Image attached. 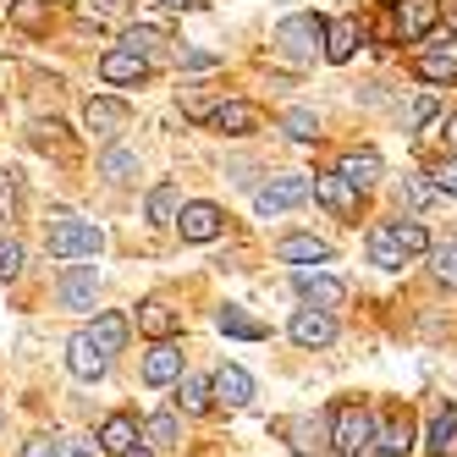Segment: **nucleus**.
Listing matches in <instances>:
<instances>
[{"instance_id":"1","label":"nucleus","mask_w":457,"mask_h":457,"mask_svg":"<svg viewBox=\"0 0 457 457\" xmlns=\"http://www.w3.org/2000/svg\"><path fill=\"white\" fill-rule=\"evenodd\" d=\"M375 446V413L364 403H342L331 413V452L337 457H364Z\"/></svg>"},{"instance_id":"2","label":"nucleus","mask_w":457,"mask_h":457,"mask_svg":"<svg viewBox=\"0 0 457 457\" xmlns=\"http://www.w3.org/2000/svg\"><path fill=\"white\" fill-rule=\"evenodd\" d=\"M45 243H50V253L55 259H94L105 248V232L94 220H78V215H55L50 220V232H45Z\"/></svg>"},{"instance_id":"3","label":"nucleus","mask_w":457,"mask_h":457,"mask_svg":"<svg viewBox=\"0 0 457 457\" xmlns=\"http://www.w3.org/2000/svg\"><path fill=\"white\" fill-rule=\"evenodd\" d=\"M276 50H281L287 61H314V55L325 50V22H320L314 12L287 17V22L276 28Z\"/></svg>"},{"instance_id":"4","label":"nucleus","mask_w":457,"mask_h":457,"mask_svg":"<svg viewBox=\"0 0 457 457\" xmlns=\"http://www.w3.org/2000/svg\"><path fill=\"white\" fill-rule=\"evenodd\" d=\"M441 22V0H391V34L397 39H424Z\"/></svg>"},{"instance_id":"5","label":"nucleus","mask_w":457,"mask_h":457,"mask_svg":"<svg viewBox=\"0 0 457 457\" xmlns=\"http://www.w3.org/2000/svg\"><path fill=\"white\" fill-rule=\"evenodd\" d=\"M309 199V177H276L253 193V210L259 215H281V210H298Z\"/></svg>"},{"instance_id":"6","label":"nucleus","mask_w":457,"mask_h":457,"mask_svg":"<svg viewBox=\"0 0 457 457\" xmlns=\"http://www.w3.org/2000/svg\"><path fill=\"white\" fill-rule=\"evenodd\" d=\"M309 193H314V199H320L325 210H331V215H342V220H347V215H358V199H364V193H358V187H353L342 171H325V177H314V182H309Z\"/></svg>"},{"instance_id":"7","label":"nucleus","mask_w":457,"mask_h":457,"mask_svg":"<svg viewBox=\"0 0 457 457\" xmlns=\"http://www.w3.org/2000/svg\"><path fill=\"white\" fill-rule=\"evenodd\" d=\"M67 364H72V375L78 380H105V370H111V353L94 342L88 331H78L72 342H67Z\"/></svg>"},{"instance_id":"8","label":"nucleus","mask_w":457,"mask_h":457,"mask_svg":"<svg viewBox=\"0 0 457 457\" xmlns=\"http://www.w3.org/2000/svg\"><path fill=\"white\" fill-rule=\"evenodd\" d=\"M287 337L298 342V347H325V342L337 337V320H331V309H314V303H309V309H298V314H292Z\"/></svg>"},{"instance_id":"9","label":"nucleus","mask_w":457,"mask_h":457,"mask_svg":"<svg viewBox=\"0 0 457 457\" xmlns=\"http://www.w3.org/2000/svg\"><path fill=\"white\" fill-rule=\"evenodd\" d=\"M210 397H215L220 408H248V403H253V375L237 370V364H220L215 380H210Z\"/></svg>"},{"instance_id":"10","label":"nucleus","mask_w":457,"mask_h":457,"mask_svg":"<svg viewBox=\"0 0 457 457\" xmlns=\"http://www.w3.org/2000/svg\"><path fill=\"white\" fill-rule=\"evenodd\" d=\"M220 226H226V215H220L215 204H182V210H177V232H182L187 243H215Z\"/></svg>"},{"instance_id":"11","label":"nucleus","mask_w":457,"mask_h":457,"mask_svg":"<svg viewBox=\"0 0 457 457\" xmlns=\"http://www.w3.org/2000/svg\"><path fill=\"white\" fill-rule=\"evenodd\" d=\"M94 292H100V276H94V265H78V270H67V276H61L55 298H61V309L83 314V309H94Z\"/></svg>"},{"instance_id":"12","label":"nucleus","mask_w":457,"mask_h":457,"mask_svg":"<svg viewBox=\"0 0 457 457\" xmlns=\"http://www.w3.org/2000/svg\"><path fill=\"white\" fill-rule=\"evenodd\" d=\"M292 287H298L303 303H314V309H337L347 298V287L337 276H320V270H303V265H298V276H292Z\"/></svg>"},{"instance_id":"13","label":"nucleus","mask_w":457,"mask_h":457,"mask_svg":"<svg viewBox=\"0 0 457 457\" xmlns=\"http://www.w3.org/2000/svg\"><path fill=\"white\" fill-rule=\"evenodd\" d=\"M144 380L149 386H171V380H182V347L166 337V342H154L149 353H144Z\"/></svg>"},{"instance_id":"14","label":"nucleus","mask_w":457,"mask_h":457,"mask_svg":"<svg viewBox=\"0 0 457 457\" xmlns=\"http://www.w3.org/2000/svg\"><path fill=\"white\" fill-rule=\"evenodd\" d=\"M358 45H364V22H358V17H342V22H325V61H337V67H342V61H353V50Z\"/></svg>"},{"instance_id":"15","label":"nucleus","mask_w":457,"mask_h":457,"mask_svg":"<svg viewBox=\"0 0 457 457\" xmlns=\"http://www.w3.org/2000/svg\"><path fill=\"white\" fill-rule=\"evenodd\" d=\"M276 259H281V265H325V259H331V243L298 232V237H281L276 243Z\"/></svg>"},{"instance_id":"16","label":"nucleus","mask_w":457,"mask_h":457,"mask_svg":"<svg viewBox=\"0 0 457 457\" xmlns=\"http://www.w3.org/2000/svg\"><path fill=\"white\" fill-rule=\"evenodd\" d=\"M204 116L220 127V133H232V138H243V133H253V127H259V111H253L248 100H220V105H210Z\"/></svg>"},{"instance_id":"17","label":"nucleus","mask_w":457,"mask_h":457,"mask_svg":"<svg viewBox=\"0 0 457 457\" xmlns=\"http://www.w3.org/2000/svg\"><path fill=\"white\" fill-rule=\"evenodd\" d=\"M100 78L105 83H144L149 78V61L133 55V50H105L100 55Z\"/></svg>"},{"instance_id":"18","label":"nucleus","mask_w":457,"mask_h":457,"mask_svg":"<svg viewBox=\"0 0 457 457\" xmlns=\"http://www.w3.org/2000/svg\"><path fill=\"white\" fill-rule=\"evenodd\" d=\"M177 325H182V314H177L166 298H149V303H138V331H144V337L166 342V337H177Z\"/></svg>"},{"instance_id":"19","label":"nucleus","mask_w":457,"mask_h":457,"mask_svg":"<svg viewBox=\"0 0 457 457\" xmlns=\"http://www.w3.org/2000/svg\"><path fill=\"white\" fill-rule=\"evenodd\" d=\"M133 446H138V419H133V413H111V419L100 424V452L127 457Z\"/></svg>"},{"instance_id":"20","label":"nucleus","mask_w":457,"mask_h":457,"mask_svg":"<svg viewBox=\"0 0 457 457\" xmlns=\"http://www.w3.org/2000/svg\"><path fill=\"white\" fill-rule=\"evenodd\" d=\"M83 127H88V133H100V138H116L121 127H127V105L121 100H88L83 105Z\"/></svg>"},{"instance_id":"21","label":"nucleus","mask_w":457,"mask_h":457,"mask_svg":"<svg viewBox=\"0 0 457 457\" xmlns=\"http://www.w3.org/2000/svg\"><path fill=\"white\" fill-rule=\"evenodd\" d=\"M424 446H430V457H452L457 452V408H436L430 419V430H424Z\"/></svg>"},{"instance_id":"22","label":"nucleus","mask_w":457,"mask_h":457,"mask_svg":"<svg viewBox=\"0 0 457 457\" xmlns=\"http://www.w3.org/2000/svg\"><path fill=\"white\" fill-rule=\"evenodd\" d=\"M337 171H342V177H347V182H353L358 193H370V187L380 182V154H375V149H353V154L342 160Z\"/></svg>"},{"instance_id":"23","label":"nucleus","mask_w":457,"mask_h":457,"mask_svg":"<svg viewBox=\"0 0 457 457\" xmlns=\"http://www.w3.org/2000/svg\"><path fill=\"white\" fill-rule=\"evenodd\" d=\"M375 446H386V452H397V457H403V452L413 446V419H408L403 408H397V413H386V419L375 424Z\"/></svg>"},{"instance_id":"24","label":"nucleus","mask_w":457,"mask_h":457,"mask_svg":"<svg viewBox=\"0 0 457 457\" xmlns=\"http://www.w3.org/2000/svg\"><path fill=\"white\" fill-rule=\"evenodd\" d=\"M403 248H397V237H391V220H380V226H370V265H380V270H403Z\"/></svg>"},{"instance_id":"25","label":"nucleus","mask_w":457,"mask_h":457,"mask_svg":"<svg viewBox=\"0 0 457 457\" xmlns=\"http://www.w3.org/2000/svg\"><path fill=\"white\" fill-rule=\"evenodd\" d=\"M413 72H419L424 83H436V88H452V78H457V61H452V50L441 45V50H424V55L413 61Z\"/></svg>"},{"instance_id":"26","label":"nucleus","mask_w":457,"mask_h":457,"mask_svg":"<svg viewBox=\"0 0 457 457\" xmlns=\"http://www.w3.org/2000/svg\"><path fill=\"white\" fill-rule=\"evenodd\" d=\"M215 331H220V337H237V342H259V337H265V325H259L253 314H243L237 303H226V309L215 314Z\"/></svg>"},{"instance_id":"27","label":"nucleus","mask_w":457,"mask_h":457,"mask_svg":"<svg viewBox=\"0 0 457 457\" xmlns=\"http://www.w3.org/2000/svg\"><path fill=\"white\" fill-rule=\"evenodd\" d=\"M177 210H182V187L177 182H160L149 193V226H177Z\"/></svg>"},{"instance_id":"28","label":"nucleus","mask_w":457,"mask_h":457,"mask_svg":"<svg viewBox=\"0 0 457 457\" xmlns=\"http://www.w3.org/2000/svg\"><path fill=\"white\" fill-rule=\"evenodd\" d=\"M177 408H182V413H210V408H215V397H210V380H199V375H182V380H177Z\"/></svg>"},{"instance_id":"29","label":"nucleus","mask_w":457,"mask_h":457,"mask_svg":"<svg viewBox=\"0 0 457 457\" xmlns=\"http://www.w3.org/2000/svg\"><path fill=\"white\" fill-rule=\"evenodd\" d=\"M281 133H287L292 144H314V138H320V116L303 111V105H292V111L281 116Z\"/></svg>"},{"instance_id":"30","label":"nucleus","mask_w":457,"mask_h":457,"mask_svg":"<svg viewBox=\"0 0 457 457\" xmlns=\"http://www.w3.org/2000/svg\"><path fill=\"white\" fill-rule=\"evenodd\" d=\"M177 436H182L177 413H154V419L144 424V441H149V452H171V446H177Z\"/></svg>"},{"instance_id":"31","label":"nucleus","mask_w":457,"mask_h":457,"mask_svg":"<svg viewBox=\"0 0 457 457\" xmlns=\"http://www.w3.org/2000/svg\"><path fill=\"white\" fill-rule=\"evenodd\" d=\"M12 22L22 28V34H45V28H50V6H45V0H12Z\"/></svg>"},{"instance_id":"32","label":"nucleus","mask_w":457,"mask_h":457,"mask_svg":"<svg viewBox=\"0 0 457 457\" xmlns=\"http://www.w3.org/2000/svg\"><path fill=\"white\" fill-rule=\"evenodd\" d=\"M94 342H100L105 353H121L127 347V314H100L94 320V331H88Z\"/></svg>"},{"instance_id":"33","label":"nucleus","mask_w":457,"mask_h":457,"mask_svg":"<svg viewBox=\"0 0 457 457\" xmlns=\"http://www.w3.org/2000/svg\"><path fill=\"white\" fill-rule=\"evenodd\" d=\"M391 237H397V248L413 259V253H430V232H424L419 220H391Z\"/></svg>"},{"instance_id":"34","label":"nucleus","mask_w":457,"mask_h":457,"mask_svg":"<svg viewBox=\"0 0 457 457\" xmlns=\"http://www.w3.org/2000/svg\"><path fill=\"white\" fill-rule=\"evenodd\" d=\"M430 270H436V281L457 287V237H446V243H430Z\"/></svg>"},{"instance_id":"35","label":"nucleus","mask_w":457,"mask_h":457,"mask_svg":"<svg viewBox=\"0 0 457 457\" xmlns=\"http://www.w3.org/2000/svg\"><path fill=\"white\" fill-rule=\"evenodd\" d=\"M287 436H292V452H298V457H320V424L292 419V424H287Z\"/></svg>"},{"instance_id":"36","label":"nucleus","mask_w":457,"mask_h":457,"mask_svg":"<svg viewBox=\"0 0 457 457\" xmlns=\"http://www.w3.org/2000/svg\"><path fill=\"white\" fill-rule=\"evenodd\" d=\"M133 171H138V160L127 154V149H111V154L100 160V177H111V182H127Z\"/></svg>"},{"instance_id":"37","label":"nucleus","mask_w":457,"mask_h":457,"mask_svg":"<svg viewBox=\"0 0 457 457\" xmlns=\"http://www.w3.org/2000/svg\"><path fill=\"white\" fill-rule=\"evenodd\" d=\"M436 111H441V100H436V94H419V100L408 105V116H403V127H408V133H419V127L430 121Z\"/></svg>"},{"instance_id":"38","label":"nucleus","mask_w":457,"mask_h":457,"mask_svg":"<svg viewBox=\"0 0 457 457\" xmlns=\"http://www.w3.org/2000/svg\"><path fill=\"white\" fill-rule=\"evenodd\" d=\"M121 45L133 50V55H144V61H149V50H160V45H166V39H160L154 28H127V39H121Z\"/></svg>"},{"instance_id":"39","label":"nucleus","mask_w":457,"mask_h":457,"mask_svg":"<svg viewBox=\"0 0 457 457\" xmlns=\"http://www.w3.org/2000/svg\"><path fill=\"white\" fill-rule=\"evenodd\" d=\"M22 270V243L17 237H0V281H12Z\"/></svg>"},{"instance_id":"40","label":"nucleus","mask_w":457,"mask_h":457,"mask_svg":"<svg viewBox=\"0 0 457 457\" xmlns=\"http://www.w3.org/2000/svg\"><path fill=\"white\" fill-rule=\"evenodd\" d=\"M403 199H408L413 210H424V204H430V199H436V187H430V182H424V177H403Z\"/></svg>"},{"instance_id":"41","label":"nucleus","mask_w":457,"mask_h":457,"mask_svg":"<svg viewBox=\"0 0 457 457\" xmlns=\"http://www.w3.org/2000/svg\"><path fill=\"white\" fill-rule=\"evenodd\" d=\"M12 215H17V177L0 171V220H12Z\"/></svg>"},{"instance_id":"42","label":"nucleus","mask_w":457,"mask_h":457,"mask_svg":"<svg viewBox=\"0 0 457 457\" xmlns=\"http://www.w3.org/2000/svg\"><path fill=\"white\" fill-rule=\"evenodd\" d=\"M430 177H436V193H452V199H457V160H441Z\"/></svg>"},{"instance_id":"43","label":"nucleus","mask_w":457,"mask_h":457,"mask_svg":"<svg viewBox=\"0 0 457 457\" xmlns=\"http://www.w3.org/2000/svg\"><path fill=\"white\" fill-rule=\"evenodd\" d=\"M50 452H55V457H94V452H88V441H72V436L50 441Z\"/></svg>"},{"instance_id":"44","label":"nucleus","mask_w":457,"mask_h":457,"mask_svg":"<svg viewBox=\"0 0 457 457\" xmlns=\"http://www.w3.org/2000/svg\"><path fill=\"white\" fill-rule=\"evenodd\" d=\"M182 67H193V72H204V67H215V55H204V50H187V55H182Z\"/></svg>"},{"instance_id":"45","label":"nucleus","mask_w":457,"mask_h":457,"mask_svg":"<svg viewBox=\"0 0 457 457\" xmlns=\"http://www.w3.org/2000/svg\"><path fill=\"white\" fill-rule=\"evenodd\" d=\"M441 138H446V149H452V160H457V116H446V127H441Z\"/></svg>"},{"instance_id":"46","label":"nucleus","mask_w":457,"mask_h":457,"mask_svg":"<svg viewBox=\"0 0 457 457\" xmlns=\"http://www.w3.org/2000/svg\"><path fill=\"white\" fill-rule=\"evenodd\" d=\"M22 457H55V452H50V441H28V446H22Z\"/></svg>"},{"instance_id":"47","label":"nucleus","mask_w":457,"mask_h":457,"mask_svg":"<svg viewBox=\"0 0 457 457\" xmlns=\"http://www.w3.org/2000/svg\"><path fill=\"white\" fill-rule=\"evenodd\" d=\"M160 6H171V12H182V6H193V0H160Z\"/></svg>"},{"instance_id":"48","label":"nucleus","mask_w":457,"mask_h":457,"mask_svg":"<svg viewBox=\"0 0 457 457\" xmlns=\"http://www.w3.org/2000/svg\"><path fill=\"white\" fill-rule=\"evenodd\" d=\"M127 457H160V452H149V446H133V452H127Z\"/></svg>"},{"instance_id":"49","label":"nucleus","mask_w":457,"mask_h":457,"mask_svg":"<svg viewBox=\"0 0 457 457\" xmlns=\"http://www.w3.org/2000/svg\"><path fill=\"white\" fill-rule=\"evenodd\" d=\"M364 457H397V452H386V446H370V452H364Z\"/></svg>"},{"instance_id":"50","label":"nucleus","mask_w":457,"mask_h":457,"mask_svg":"<svg viewBox=\"0 0 457 457\" xmlns=\"http://www.w3.org/2000/svg\"><path fill=\"white\" fill-rule=\"evenodd\" d=\"M0 424H6V419H0Z\"/></svg>"}]
</instances>
